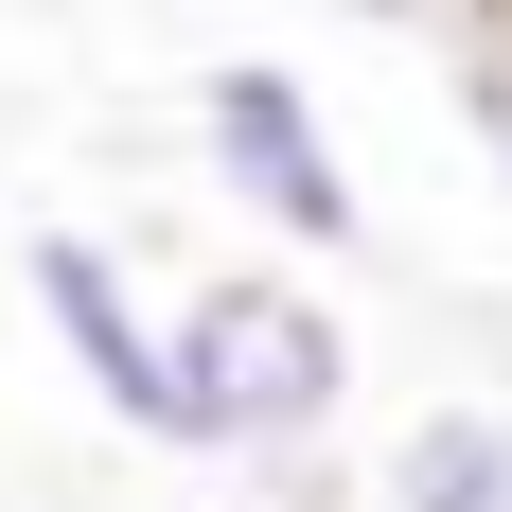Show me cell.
<instances>
[{
  "label": "cell",
  "mask_w": 512,
  "mask_h": 512,
  "mask_svg": "<svg viewBox=\"0 0 512 512\" xmlns=\"http://www.w3.org/2000/svg\"><path fill=\"white\" fill-rule=\"evenodd\" d=\"M195 177L230 212H248L265 248H371V195H354V159H336V106L283 71V53H212L195 71Z\"/></svg>",
  "instance_id": "2"
},
{
  "label": "cell",
  "mask_w": 512,
  "mask_h": 512,
  "mask_svg": "<svg viewBox=\"0 0 512 512\" xmlns=\"http://www.w3.org/2000/svg\"><path fill=\"white\" fill-rule=\"evenodd\" d=\"M18 318H36V354L71 371L124 442H159V336H177V301H159L106 230H36V248H18Z\"/></svg>",
  "instance_id": "3"
},
{
  "label": "cell",
  "mask_w": 512,
  "mask_h": 512,
  "mask_svg": "<svg viewBox=\"0 0 512 512\" xmlns=\"http://www.w3.org/2000/svg\"><path fill=\"white\" fill-rule=\"evenodd\" d=\"M442 89H460V142H477V177L512 195V18L477 0L460 36H442Z\"/></svg>",
  "instance_id": "5"
},
{
  "label": "cell",
  "mask_w": 512,
  "mask_h": 512,
  "mask_svg": "<svg viewBox=\"0 0 512 512\" xmlns=\"http://www.w3.org/2000/svg\"><path fill=\"white\" fill-rule=\"evenodd\" d=\"M336 407H354V318L318 301L301 265H212V283H177L159 460H230L265 495H318L336 477Z\"/></svg>",
  "instance_id": "1"
},
{
  "label": "cell",
  "mask_w": 512,
  "mask_h": 512,
  "mask_svg": "<svg viewBox=\"0 0 512 512\" xmlns=\"http://www.w3.org/2000/svg\"><path fill=\"white\" fill-rule=\"evenodd\" d=\"M389 512H512V407H495V389L407 407V442H389Z\"/></svg>",
  "instance_id": "4"
},
{
  "label": "cell",
  "mask_w": 512,
  "mask_h": 512,
  "mask_svg": "<svg viewBox=\"0 0 512 512\" xmlns=\"http://www.w3.org/2000/svg\"><path fill=\"white\" fill-rule=\"evenodd\" d=\"M495 18H512V0H495Z\"/></svg>",
  "instance_id": "6"
}]
</instances>
